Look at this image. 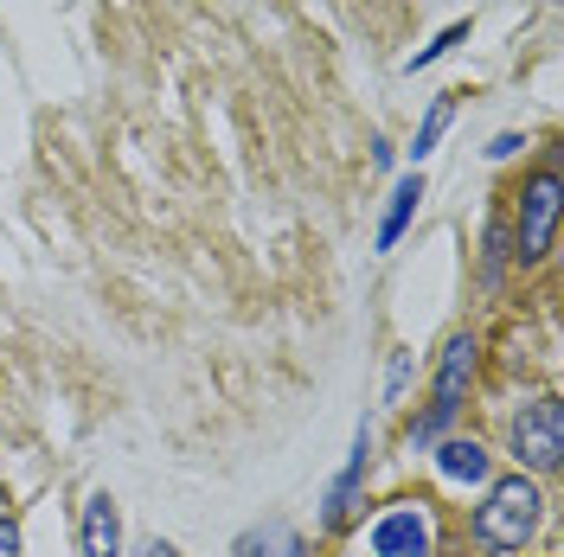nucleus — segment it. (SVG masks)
Here are the masks:
<instances>
[{
  "label": "nucleus",
  "instance_id": "nucleus-6",
  "mask_svg": "<svg viewBox=\"0 0 564 557\" xmlns=\"http://www.w3.org/2000/svg\"><path fill=\"white\" fill-rule=\"evenodd\" d=\"M366 461H372V429L359 423V429H352V455H347V468L334 474V488H327V500H321V520H327V525H347L352 500H359V481H366Z\"/></svg>",
  "mask_w": 564,
  "mask_h": 557
},
{
  "label": "nucleus",
  "instance_id": "nucleus-7",
  "mask_svg": "<svg viewBox=\"0 0 564 557\" xmlns=\"http://www.w3.org/2000/svg\"><path fill=\"white\" fill-rule=\"evenodd\" d=\"M84 557H122V513H116V500L109 493H90V506H84Z\"/></svg>",
  "mask_w": 564,
  "mask_h": 557
},
{
  "label": "nucleus",
  "instance_id": "nucleus-15",
  "mask_svg": "<svg viewBox=\"0 0 564 557\" xmlns=\"http://www.w3.org/2000/svg\"><path fill=\"white\" fill-rule=\"evenodd\" d=\"M0 551H7V557L20 551V525H13V520H0Z\"/></svg>",
  "mask_w": 564,
  "mask_h": 557
},
{
  "label": "nucleus",
  "instance_id": "nucleus-12",
  "mask_svg": "<svg viewBox=\"0 0 564 557\" xmlns=\"http://www.w3.org/2000/svg\"><path fill=\"white\" fill-rule=\"evenodd\" d=\"M462 39H468V20H456V26H449V33H436V39H430V45H423L417 58H411V70H423V65H436V58H443V52H456Z\"/></svg>",
  "mask_w": 564,
  "mask_h": 557
},
{
  "label": "nucleus",
  "instance_id": "nucleus-13",
  "mask_svg": "<svg viewBox=\"0 0 564 557\" xmlns=\"http://www.w3.org/2000/svg\"><path fill=\"white\" fill-rule=\"evenodd\" d=\"M404 379H411V359L398 352V359H391V372H386V397H398V391H404Z\"/></svg>",
  "mask_w": 564,
  "mask_h": 557
},
{
  "label": "nucleus",
  "instance_id": "nucleus-9",
  "mask_svg": "<svg viewBox=\"0 0 564 557\" xmlns=\"http://www.w3.org/2000/svg\"><path fill=\"white\" fill-rule=\"evenodd\" d=\"M238 557H308V551H302L295 525L263 520V525H250V532H238Z\"/></svg>",
  "mask_w": 564,
  "mask_h": 557
},
{
  "label": "nucleus",
  "instance_id": "nucleus-10",
  "mask_svg": "<svg viewBox=\"0 0 564 557\" xmlns=\"http://www.w3.org/2000/svg\"><path fill=\"white\" fill-rule=\"evenodd\" d=\"M436 468H443V481H488V449L481 443H443Z\"/></svg>",
  "mask_w": 564,
  "mask_h": 557
},
{
  "label": "nucleus",
  "instance_id": "nucleus-5",
  "mask_svg": "<svg viewBox=\"0 0 564 557\" xmlns=\"http://www.w3.org/2000/svg\"><path fill=\"white\" fill-rule=\"evenodd\" d=\"M436 551V525L423 506H391L386 520L372 525V557H430Z\"/></svg>",
  "mask_w": 564,
  "mask_h": 557
},
{
  "label": "nucleus",
  "instance_id": "nucleus-8",
  "mask_svg": "<svg viewBox=\"0 0 564 557\" xmlns=\"http://www.w3.org/2000/svg\"><path fill=\"white\" fill-rule=\"evenodd\" d=\"M417 206H423V174H404L398 186H391L386 225H379V250H398V238H404V225L417 218Z\"/></svg>",
  "mask_w": 564,
  "mask_h": 557
},
{
  "label": "nucleus",
  "instance_id": "nucleus-11",
  "mask_svg": "<svg viewBox=\"0 0 564 557\" xmlns=\"http://www.w3.org/2000/svg\"><path fill=\"white\" fill-rule=\"evenodd\" d=\"M449 116H456V97H436V103H430V116H423L417 122V141H411V154H436V141H443V129H449Z\"/></svg>",
  "mask_w": 564,
  "mask_h": 557
},
{
  "label": "nucleus",
  "instance_id": "nucleus-2",
  "mask_svg": "<svg viewBox=\"0 0 564 557\" xmlns=\"http://www.w3.org/2000/svg\"><path fill=\"white\" fill-rule=\"evenodd\" d=\"M475 334H456L449 347H443V365H436V397H430V411H423L417 423H411V443H436L443 429H449V417L462 411V391H468V379H475Z\"/></svg>",
  "mask_w": 564,
  "mask_h": 557
},
{
  "label": "nucleus",
  "instance_id": "nucleus-16",
  "mask_svg": "<svg viewBox=\"0 0 564 557\" xmlns=\"http://www.w3.org/2000/svg\"><path fill=\"white\" fill-rule=\"evenodd\" d=\"M135 557H174V545H167V538H148V545H141Z\"/></svg>",
  "mask_w": 564,
  "mask_h": 557
},
{
  "label": "nucleus",
  "instance_id": "nucleus-1",
  "mask_svg": "<svg viewBox=\"0 0 564 557\" xmlns=\"http://www.w3.org/2000/svg\"><path fill=\"white\" fill-rule=\"evenodd\" d=\"M539 513H545V500L532 488V474H507V481H494L488 500L475 506V538H481L488 551H520L532 532H539Z\"/></svg>",
  "mask_w": 564,
  "mask_h": 557
},
{
  "label": "nucleus",
  "instance_id": "nucleus-14",
  "mask_svg": "<svg viewBox=\"0 0 564 557\" xmlns=\"http://www.w3.org/2000/svg\"><path fill=\"white\" fill-rule=\"evenodd\" d=\"M520 148H527L520 135H494V148H488V154H494V161H507V154H520Z\"/></svg>",
  "mask_w": 564,
  "mask_h": 557
},
{
  "label": "nucleus",
  "instance_id": "nucleus-4",
  "mask_svg": "<svg viewBox=\"0 0 564 557\" xmlns=\"http://www.w3.org/2000/svg\"><path fill=\"white\" fill-rule=\"evenodd\" d=\"M552 231H558V167L545 161V167L532 174V186L520 193V256L539 263V256L552 250Z\"/></svg>",
  "mask_w": 564,
  "mask_h": 557
},
{
  "label": "nucleus",
  "instance_id": "nucleus-3",
  "mask_svg": "<svg viewBox=\"0 0 564 557\" xmlns=\"http://www.w3.org/2000/svg\"><path fill=\"white\" fill-rule=\"evenodd\" d=\"M513 455L527 461L532 474H552L564 461V404L558 397H539L513 417Z\"/></svg>",
  "mask_w": 564,
  "mask_h": 557
}]
</instances>
